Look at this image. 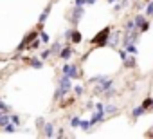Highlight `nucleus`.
I'll return each instance as SVG.
<instances>
[{"label":"nucleus","instance_id":"1","mask_svg":"<svg viewBox=\"0 0 153 139\" xmlns=\"http://www.w3.org/2000/svg\"><path fill=\"white\" fill-rule=\"evenodd\" d=\"M70 89H72V78L67 76V74H63V76L59 78L58 89H56V92H54V99H61V98H65L67 92H68Z\"/></svg>","mask_w":153,"mask_h":139},{"label":"nucleus","instance_id":"2","mask_svg":"<svg viewBox=\"0 0 153 139\" xmlns=\"http://www.w3.org/2000/svg\"><path fill=\"white\" fill-rule=\"evenodd\" d=\"M110 34H112V27L108 25V27H105V29H101L92 40H90V43L92 45H96V47H106L108 45V42H110Z\"/></svg>","mask_w":153,"mask_h":139},{"label":"nucleus","instance_id":"3","mask_svg":"<svg viewBox=\"0 0 153 139\" xmlns=\"http://www.w3.org/2000/svg\"><path fill=\"white\" fill-rule=\"evenodd\" d=\"M38 36H40V31H38V29H33V31H29V33H27V34L22 38V42L16 45V52H22V51H25V49L29 47V43H31V42H34Z\"/></svg>","mask_w":153,"mask_h":139},{"label":"nucleus","instance_id":"4","mask_svg":"<svg viewBox=\"0 0 153 139\" xmlns=\"http://www.w3.org/2000/svg\"><path fill=\"white\" fill-rule=\"evenodd\" d=\"M83 15H85L83 6H74V9L67 15V18H68V22H70L72 25H78V22L83 18Z\"/></svg>","mask_w":153,"mask_h":139},{"label":"nucleus","instance_id":"5","mask_svg":"<svg viewBox=\"0 0 153 139\" xmlns=\"http://www.w3.org/2000/svg\"><path fill=\"white\" fill-rule=\"evenodd\" d=\"M61 72L63 74H67V76H70L72 80H79L81 76H83V72L79 71L76 65H70V63H65L63 67H61Z\"/></svg>","mask_w":153,"mask_h":139},{"label":"nucleus","instance_id":"6","mask_svg":"<svg viewBox=\"0 0 153 139\" xmlns=\"http://www.w3.org/2000/svg\"><path fill=\"white\" fill-rule=\"evenodd\" d=\"M52 6H54V0H52V2H49V4L45 6V9L40 13V16H38V24H45V20L49 18V15H51V11H52Z\"/></svg>","mask_w":153,"mask_h":139},{"label":"nucleus","instance_id":"7","mask_svg":"<svg viewBox=\"0 0 153 139\" xmlns=\"http://www.w3.org/2000/svg\"><path fill=\"white\" fill-rule=\"evenodd\" d=\"M72 52H74V51H72V47H70V45L67 43V45H63V47H61V51H59L58 58H61V60H65V61H67V60H70Z\"/></svg>","mask_w":153,"mask_h":139},{"label":"nucleus","instance_id":"8","mask_svg":"<svg viewBox=\"0 0 153 139\" xmlns=\"http://www.w3.org/2000/svg\"><path fill=\"white\" fill-rule=\"evenodd\" d=\"M81 42H83V34H81L78 29H74V31H72V34H70V43L78 45V43H81Z\"/></svg>","mask_w":153,"mask_h":139},{"label":"nucleus","instance_id":"9","mask_svg":"<svg viewBox=\"0 0 153 139\" xmlns=\"http://www.w3.org/2000/svg\"><path fill=\"white\" fill-rule=\"evenodd\" d=\"M33 69H38V71H40V69L43 67V60L42 58H36V56H33V58H29V61H27Z\"/></svg>","mask_w":153,"mask_h":139},{"label":"nucleus","instance_id":"10","mask_svg":"<svg viewBox=\"0 0 153 139\" xmlns=\"http://www.w3.org/2000/svg\"><path fill=\"white\" fill-rule=\"evenodd\" d=\"M42 132H43L45 137H54V125L52 123H45L43 128H42Z\"/></svg>","mask_w":153,"mask_h":139},{"label":"nucleus","instance_id":"11","mask_svg":"<svg viewBox=\"0 0 153 139\" xmlns=\"http://www.w3.org/2000/svg\"><path fill=\"white\" fill-rule=\"evenodd\" d=\"M74 103H76V98L70 96V98H63V99L59 101V107H61V108H68V107H72Z\"/></svg>","mask_w":153,"mask_h":139},{"label":"nucleus","instance_id":"12","mask_svg":"<svg viewBox=\"0 0 153 139\" xmlns=\"http://www.w3.org/2000/svg\"><path fill=\"white\" fill-rule=\"evenodd\" d=\"M105 114H106L105 110H97V112H94V116H92V119H90V121H92V125L101 123V121L105 119Z\"/></svg>","mask_w":153,"mask_h":139},{"label":"nucleus","instance_id":"13","mask_svg":"<svg viewBox=\"0 0 153 139\" xmlns=\"http://www.w3.org/2000/svg\"><path fill=\"white\" fill-rule=\"evenodd\" d=\"M144 112H146V108H144V107L140 105V107H135V108L131 110V116H133V119H137V117H140V116H142Z\"/></svg>","mask_w":153,"mask_h":139},{"label":"nucleus","instance_id":"14","mask_svg":"<svg viewBox=\"0 0 153 139\" xmlns=\"http://www.w3.org/2000/svg\"><path fill=\"white\" fill-rule=\"evenodd\" d=\"M16 128H18V125H15L13 121H9V123H7V125L2 128V130H4L6 134H13V132H16Z\"/></svg>","mask_w":153,"mask_h":139},{"label":"nucleus","instance_id":"15","mask_svg":"<svg viewBox=\"0 0 153 139\" xmlns=\"http://www.w3.org/2000/svg\"><path fill=\"white\" fill-rule=\"evenodd\" d=\"M124 49L130 52V54H137V47L133 42H124Z\"/></svg>","mask_w":153,"mask_h":139},{"label":"nucleus","instance_id":"16","mask_svg":"<svg viewBox=\"0 0 153 139\" xmlns=\"http://www.w3.org/2000/svg\"><path fill=\"white\" fill-rule=\"evenodd\" d=\"M61 47H63V45H61L59 42H54V43H52V45H51L49 49H51V52H52V54H59V51H61Z\"/></svg>","mask_w":153,"mask_h":139},{"label":"nucleus","instance_id":"17","mask_svg":"<svg viewBox=\"0 0 153 139\" xmlns=\"http://www.w3.org/2000/svg\"><path fill=\"white\" fill-rule=\"evenodd\" d=\"M135 27H137L135 20H128V22H126V25H124V31H126V33H130V31H135Z\"/></svg>","mask_w":153,"mask_h":139},{"label":"nucleus","instance_id":"18","mask_svg":"<svg viewBox=\"0 0 153 139\" xmlns=\"http://www.w3.org/2000/svg\"><path fill=\"white\" fill-rule=\"evenodd\" d=\"M42 43H43V42H42V40H40V36H38L34 42H31V43H29V47H27V49H29V51H34V49H38Z\"/></svg>","mask_w":153,"mask_h":139},{"label":"nucleus","instance_id":"19","mask_svg":"<svg viewBox=\"0 0 153 139\" xmlns=\"http://www.w3.org/2000/svg\"><path fill=\"white\" fill-rule=\"evenodd\" d=\"M135 56V54H133ZM133 56H128L126 60H124V67H128V69H131V67H135V58Z\"/></svg>","mask_w":153,"mask_h":139},{"label":"nucleus","instance_id":"20","mask_svg":"<svg viewBox=\"0 0 153 139\" xmlns=\"http://www.w3.org/2000/svg\"><path fill=\"white\" fill-rule=\"evenodd\" d=\"M79 123H81V117H79V116H74V117L70 119V126H72V128H78Z\"/></svg>","mask_w":153,"mask_h":139},{"label":"nucleus","instance_id":"21","mask_svg":"<svg viewBox=\"0 0 153 139\" xmlns=\"http://www.w3.org/2000/svg\"><path fill=\"white\" fill-rule=\"evenodd\" d=\"M92 126H94L92 121H83V119H81V123H79V128H81V130H90Z\"/></svg>","mask_w":153,"mask_h":139},{"label":"nucleus","instance_id":"22","mask_svg":"<svg viewBox=\"0 0 153 139\" xmlns=\"http://www.w3.org/2000/svg\"><path fill=\"white\" fill-rule=\"evenodd\" d=\"M142 107H144L146 110H149V108H153V98H146V99L142 101Z\"/></svg>","mask_w":153,"mask_h":139},{"label":"nucleus","instance_id":"23","mask_svg":"<svg viewBox=\"0 0 153 139\" xmlns=\"http://www.w3.org/2000/svg\"><path fill=\"white\" fill-rule=\"evenodd\" d=\"M133 20H135V24H137V27H140V25H142V24H144V22H146V20H144V16H142V15H137V16H135V18H133Z\"/></svg>","mask_w":153,"mask_h":139},{"label":"nucleus","instance_id":"24","mask_svg":"<svg viewBox=\"0 0 153 139\" xmlns=\"http://www.w3.org/2000/svg\"><path fill=\"white\" fill-rule=\"evenodd\" d=\"M0 110H2V112H11V107H9L7 103H4L2 99H0Z\"/></svg>","mask_w":153,"mask_h":139},{"label":"nucleus","instance_id":"25","mask_svg":"<svg viewBox=\"0 0 153 139\" xmlns=\"http://www.w3.org/2000/svg\"><path fill=\"white\" fill-rule=\"evenodd\" d=\"M40 40H42L43 43H49V34H47L45 31H40Z\"/></svg>","mask_w":153,"mask_h":139},{"label":"nucleus","instance_id":"26","mask_svg":"<svg viewBox=\"0 0 153 139\" xmlns=\"http://www.w3.org/2000/svg\"><path fill=\"white\" fill-rule=\"evenodd\" d=\"M51 54H52V52H51V49H45V51H42V52H40V58H42V60H47Z\"/></svg>","mask_w":153,"mask_h":139},{"label":"nucleus","instance_id":"27","mask_svg":"<svg viewBox=\"0 0 153 139\" xmlns=\"http://www.w3.org/2000/svg\"><path fill=\"white\" fill-rule=\"evenodd\" d=\"M148 29H149V22H144V24L139 27V31H140V33H146Z\"/></svg>","mask_w":153,"mask_h":139},{"label":"nucleus","instance_id":"28","mask_svg":"<svg viewBox=\"0 0 153 139\" xmlns=\"http://www.w3.org/2000/svg\"><path fill=\"white\" fill-rule=\"evenodd\" d=\"M11 121H13L15 125H20V116H18V114H11Z\"/></svg>","mask_w":153,"mask_h":139},{"label":"nucleus","instance_id":"29","mask_svg":"<svg viewBox=\"0 0 153 139\" xmlns=\"http://www.w3.org/2000/svg\"><path fill=\"white\" fill-rule=\"evenodd\" d=\"M74 92H76V96H81V94H83V87L76 85V87H74Z\"/></svg>","mask_w":153,"mask_h":139},{"label":"nucleus","instance_id":"30","mask_svg":"<svg viewBox=\"0 0 153 139\" xmlns=\"http://www.w3.org/2000/svg\"><path fill=\"white\" fill-rule=\"evenodd\" d=\"M115 110H117V108H115L114 105H105V112H106V114H108V112H115Z\"/></svg>","mask_w":153,"mask_h":139},{"label":"nucleus","instance_id":"31","mask_svg":"<svg viewBox=\"0 0 153 139\" xmlns=\"http://www.w3.org/2000/svg\"><path fill=\"white\" fill-rule=\"evenodd\" d=\"M43 125H45L43 117H38V119H36V126H38V128H43Z\"/></svg>","mask_w":153,"mask_h":139},{"label":"nucleus","instance_id":"32","mask_svg":"<svg viewBox=\"0 0 153 139\" xmlns=\"http://www.w3.org/2000/svg\"><path fill=\"white\" fill-rule=\"evenodd\" d=\"M87 0H74V6H85Z\"/></svg>","mask_w":153,"mask_h":139},{"label":"nucleus","instance_id":"33","mask_svg":"<svg viewBox=\"0 0 153 139\" xmlns=\"http://www.w3.org/2000/svg\"><path fill=\"white\" fill-rule=\"evenodd\" d=\"M56 135H58V137H63V135H65V132H63V128H59V130H58V134H56Z\"/></svg>","mask_w":153,"mask_h":139},{"label":"nucleus","instance_id":"34","mask_svg":"<svg viewBox=\"0 0 153 139\" xmlns=\"http://www.w3.org/2000/svg\"><path fill=\"white\" fill-rule=\"evenodd\" d=\"M96 2V0H87V4H94Z\"/></svg>","mask_w":153,"mask_h":139},{"label":"nucleus","instance_id":"35","mask_svg":"<svg viewBox=\"0 0 153 139\" xmlns=\"http://www.w3.org/2000/svg\"><path fill=\"white\" fill-rule=\"evenodd\" d=\"M114 2H115V0H108V4H114Z\"/></svg>","mask_w":153,"mask_h":139},{"label":"nucleus","instance_id":"36","mask_svg":"<svg viewBox=\"0 0 153 139\" xmlns=\"http://www.w3.org/2000/svg\"><path fill=\"white\" fill-rule=\"evenodd\" d=\"M0 78H2V72H0Z\"/></svg>","mask_w":153,"mask_h":139}]
</instances>
